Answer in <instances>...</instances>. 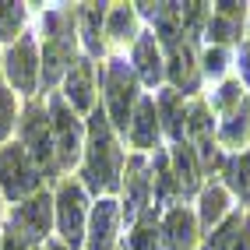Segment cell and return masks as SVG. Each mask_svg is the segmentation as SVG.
Wrapping results in <instances>:
<instances>
[{
    "instance_id": "10",
    "label": "cell",
    "mask_w": 250,
    "mask_h": 250,
    "mask_svg": "<svg viewBox=\"0 0 250 250\" xmlns=\"http://www.w3.org/2000/svg\"><path fill=\"white\" fill-rule=\"evenodd\" d=\"M166 49H169V67H166V74H169V81L180 88V95L197 92V85H201V71H197V57H194L190 39H176Z\"/></svg>"
},
{
    "instance_id": "27",
    "label": "cell",
    "mask_w": 250,
    "mask_h": 250,
    "mask_svg": "<svg viewBox=\"0 0 250 250\" xmlns=\"http://www.w3.org/2000/svg\"><path fill=\"white\" fill-rule=\"evenodd\" d=\"M25 25V4H0V42H14Z\"/></svg>"
},
{
    "instance_id": "23",
    "label": "cell",
    "mask_w": 250,
    "mask_h": 250,
    "mask_svg": "<svg viewBox=\"0 0 250 250\" xmlns=\"http://www.w3.org/2000/svg\"><path fill=\"white\" fill-rule=\"evenodd\" d=\"M226 183L236 190V197L243 205H250V152L226 162Z\"/></svg>"
},
{
    "instance_id": "7",
    "label": "cell",
    "mask_w": 250,
    "mask_h": 250,
    "mask_svg": "<svg viewBox=\"0 0 250 250\" xmlns=\"http://www.w3.org/2000/svg\"><path fill=\"white\" fill-rule=\"evenodd\" d=\"M57 222H60V232H63V247L78 250L81 236H85V190L74 180H67L57 194Z\"/></svg>"
},
{
    "instance_id": "26",
    "label": "cell",
    "mask_w": 250,
    "mask_h": 250,
    "mask_svg": "<svg viewBox=\"0 0 250 250\" xmlns=\"http://www.w3.org/2000/svg\"><path fill=\"white\" fill-rule=\"evenodd\" d=\"M106 36L113 42H124V39H134V11H130L127 4L113 7L106 14Z\"/></svg>"
},
{
    "instance_id": "32",
    "label": "cell",
    "mask_w": 250,
    "mask_h": 250,
    "mask_svg": "<svg viewBox=\"0 0 250 250\" xmlns=\"http://www.w3.org/2000/svg\"><path fill=\"white\" fill-rule=\"evenodd\" d=\"M240 71H243L247 85H250V42H247V46H240Z\"/></svg>"
},
{
    "instance_id": "16",
    "label": "cell",
    "mask_w": 250,
    "mask_h": 250,
    "mask_svg": "<svg viewBox=\"0 0 250 250\" xmlns=\"http://www.w3.org/2000/svg\"><path fill=\"white\" fill-rule=\"evenodd\" d=\"M169 169H173V180H176V190L183 197L197 190V183H201V162H197L194 148L187 141H180L169 152Z\"/></svg>"
},
{
    "instance_id": "24",
    "label": "cell",
    "mask_w": 250,
    "mask_h": 250,
    "mask_svg": "<svg viewBox=\"0 0 250 250\" xmlns=\"http://www.w3.org/2000/svg\"><path fill=\"white\" fill-rule=\"evenodd\" d=\"M103 18H106V4H85L81 7V32H85L88 53H103V39H99Z\"/></svg>"
},
{
    "instance_id": "19",
    "label": "cell",
    "mask_w": 250,
    "mask_h": 250,
    "mask_svg": "<svg viewBox=\"0 0 250 250\" xmlns=\"http://www.w3.org/2000/svg\"><path fill=\"white\" fill-rule=\"evenodd\" d=\"M134 63H138V74L145 78V85H159L162 81V74H166V67H162V53H159V42H155V36H138V42H134Z\"/></svg>"
},
{
    "instance_id": "18",
    "label": "cell",
    "mask_w": 250,
    "mask_h": 250,
    "mask_svg": "<svg viewBox=\"0 0 250 250\" xmlns=\"http://www.w3.org/2000/svg\"><path fill=\"white\" fill-rule=\"evenodd\" d=\"M155 113H159L162 127H166V134L180 145L183 134H187V106H183V95H180V92H162Z\"/></svg>"
},
{
    "instance_id": "6",
    "label": "cell",
    "mask_w": 250,
    "mask_h": 250,
    "mask_svg": "<svg viewBox=\"0 0 250 250\" xmlns=\"http://www.w3.org/2000/svg\"><path fill=\"white\" fill-rule=\"evenodd\" d=\"M49 127H53V145H57V166L60 169H71V166L81 159V120L71 113L67 99L53 95L49 99Z\"/></svg>"
},
{
    "instance_id": "4",
    "label": "cell",
    "mask_w": 250,
    "mask_h": 250,
    "mask_svg": "<svg viewBox=\"0 0 250 250\" xmlns=\"http://www.w3.org/2000/svg\"><path fill=\"white\" fill-rule=\"evenodd\" d=\"M21 148L28 152V159L36 162V169L42 176H57V145H53V127H49V113H42V106L32 103L25 109L21 120Z\"/></svg>"
},
{
    "instance_id": "14",
    "label": "cell",
    "mask_w": 250,
    "mask_h": 250,
    "mask_svg": "<svg viewBox=\"0 0 250 250\" xmlns=\"http://www.w3.org/2000/svg\"><path fill=\"white\" fill-rule=\"evenodd\" d=\"M159 232H162V240H166L169 250H194V243H197V219L183 205H176L169 215H166V222H162Z\"/></svg>"
},
{
    "instance_id": "11",
    "label": "cell",
    "mask_w": 250,
    "mask_h": 250,
    "mask_svg": "<svg viewBox=\"0 0 250 250\" xmlns=\"http://www.w3.org/2000/svg\"><path fill=\"white\" fill-rule=\"evenodd\" d=\"M63 92H67L71 99V106L81 109V113H88L92 109V92H95V71H92V60H71V67L67 74H63Z\"/></svg>"
},
{
    "instance_id": "33",
    "label": "cell",
    "mask_w": 250,
    "mask_h": 250,
    "mask_svg": "<svg viewBox=\"0 0 250 250\" xmlns=\"http://www.w3.org/2000/svg\"><path fill=\"white\" fill-rule=\"evenodd\" d=\"M46 250H67V247H63V243H57V240H53V243H46Z\"/></svg>"
},
{
    "instance_id": "5",
    "label": "cell",
    "mask_w": 250,
    "mask_h": 250,
    "mask_svg": "<svg viewBox=\"0 0 250 250\" xmlns=\"http://www.w3.org/2000/svg\"><path fill=\"white\" fill-rule=\"evenodd\" d=\"M0 187L11 201H25V197L39 194L42 187V173L36 169V162L28 159L21 145H7L0 152Z\"/></svg>"
},
{
    "instance_id": "1",
    "label": "cell",
    "mask_w": 250,
    "mask_h": 250,
    "mask_svg": "<svg viewBox=\"0 0 250 250\" xmlns=\"http://www.w3.org/2000/svg\"><path fill=\"white\" fill-rule=\"evenodd\" d=\"M120 145L113 138V127L106 120V113H92L88 120V162H85V187L88 190H116L120 187Z\"/></svg>"
},
{
    "instance_id": "13",
    "label": "cell",
    "mask_w": 250,
    "mask_h": 250,
    "mask_svg": "<svg viewBox=\"0 0 250 250\" xmlns=\"http://www.w3.org/2000/svg\"><path fill=\"white\" fill-rule=\"evenodd\" d=\"M116 226H120V208L116 201H99L92 211V226H88V250H113L116 243Z\"/></svg>"
},
{
    "instance_id": "8",
    "label": "cell",
    "mask_w": 250,
    "mask_h": 250,
    "mask_svg": "<svg viewBox=\"0 0 250 250\" xmlns=\"http://www.w3.org/2000/svg\"><path fill=\"white\" fill-rule=\"evenodd\" d=\"M4 63H7V78H11L14 88L25 92V95L36 92V85H39V53H36V39H32V36H21L18 42L7 49Z\"/></svg>"
},
{
    "instance_id": "30",
    "label": "cell",
    "mask_w": 250,
    "mask_h": 250,
    "mask_svg": "<svg viewBox=\"0 0 250 250\" xmlns=\"http://www.w3.org/2000/svg\"><path fill=\"white\" fill-rule=\"evenodd\" d=\"M201 63H205V74H211V78H219V74L226 71V49H222V46H211L208 53L201 57Z\"/></svg>"
},
{
    "instance_id": "22",
    "label": "cell",
    "mask_w": 250,
    "mask_h": 250,
    "mask_svg": "<svg viewBox=\"0 0 250 250\" xmlns=\"http://www.w3.org/2000/svg\"><path fill=\"white\" fill-rule=\"evenodd\" d=\"M219 138H222V145H243L247 138H250V103H240V109H232L229 113V120L222 124V130H219Z\"/></svg>"
},
{
    "instance_id": "31",
    "label": "cell",
    "mask_w": 250,
    "mask_h": 250,
    "mask_svg": "<svg viewBox=\"0 0 250 250\" xmlns=\"http://www.w3.org/2000/svg\"><path fill=\"white\" fill-rule=\"evenodd\" d=\"M28 247H32V243H28L21 232L7 222V232H4V240H0V250H28Z\"/></svg>"
},
{
    "instance_id": "3",
    "label": "cell",
    "mask_w": 250,
    "mask_h": 250,
    "mask_svg": "<svg viewBox=\"0 0 250 250\" xmlns=\"http://www.w3.org/2000/svg\"><path fill=\"white\" fill-rule=\"evenodd\" d=\"M103 85H106V106H109L106 120H109V127L127 130L130 127V113L138 106V78L127 67V60H109L106 63Z\"/></svg>"
},
{
    "instance_id": "2",
    "label": "cell",
    "mask_w": 250,
    "mask_h": 250,
    "mask_svg": "<svg viewBox=\"0 0 250 250\" xmlns=\"http://www.w3.org/2000/svg\"><path fill=\"white\" fill-rule=\"evenodd\" d=\"M46 42H42V88H53L67 74L74 53V14L71 11H49L42 18Z\"/></svg>"
},
{
    "instance_id": "17",
    "label": "cell",
    "mask_w": 250,
    "mask_h": 250,
    "mask_svg": "<svg viewBox=\"0 0 250 250\" xmlns=\"http://www.w3.org/2000/svg\"><path fill=\"white\" fill-rule=\"evenodd\" d=\"M130 141H134L138 148H155L159 141V113H155V103L152 99H138L134 113H130Z\"/></svg>"
},
{
    "instance_id": "15",
    "label": "cell",
    "mask_w": 250,
    "mask_h": 250,
    "mask_svg": "<svg viewBox=\"0 0 250 250\" xmlns=\"http://www.w3.org/2000/svg\"><path fill=\"white\" fill-rule=\"evenodd\" d=\"M205 250H250V219L247 215H229L222 226L208 232Z\"/></svg>"
},
{
    "instance_id": "21",
    "label": "cell",
    "mask_w": 250,
    "mask_h": 250,
    "mask_svg": "<svg viewBox=\"0 0 250 250\" xmlns=\"http://www.w3.org/2000/svg\"><path fill=\"white\" fill-rule=\"evenodd\" d=\"M130 250H162L159 247V219L155 208H145L138 215V226L130 232Z\"/></svg>"
},
{
    "instance_id": "28",
    "label": "cell",
    "mask_w": 250,
    "mask_h": 250,
    "mask_svg": "<svg viewBox=\"0 0 250 250\" xmlns=\"http://www.w3.org/2000/svg\"><path fill=\"white\" fill-rule=\"evenodd\" d=\"M14 127V92H7V85H0V141L11 134Z\"/></svg>"
},
{
    "instance_id": "29",
    "label": "cell",
    "mask_w": 250,
    "mask_h": 250,
    "mask_svg": "<svg viewBox=\"0 0 250 250\" xmlns=\"http://www.w3.org/2000/svg\"><path fill=\"white\" fill-rule=\"evenodd\" d=\"M236 103H243V99H240V81H226V85L219 88V95L211 99L215 109H232Z\"/></svg>"
},
{
    "instance_id": "12",
    "label": "cell",
    "mask_w": 250,
    "mask_h": 250,
    "mask_svg": "<svg viewBox=\"0 0 250 250\" xmlns=\"http://www.w3.org/2000/svg\"><path fill=\"white\" fill-rule=\"evenodd\" d=\"M148 187H152V176H148V162L141 155L127 159V201H124V215L127 222H138V215L148 205Z\"/></svg>"
},
{
    "instance_id": "25",
    "label": "cell",
    "mask_w": 250,
    "mask_h": 250,
    "mask_svg": "<svg viewBox=\"0 0 250 250\" xmlns=\"http://www.w3.org/2000/svg\"><path fill=\"white\" fill-rule=\"evenodd\" d=\"M152 187H155V201L159 205H169L173 197L180 194L176 190V180H173V169H169V155H166V152L155 155V180H152Z\"/></svg>"
},
{
    "instance_id": "9",
    "label": "cell",
    "mask_w": 250,
    "mask_h": 250,
    "mask_svg": "<svg viewBox=\"0 0 250 250\" xmlns=\"http://www.w3.org/2000/svg\"><path fill=\"white\" fill-rule=\"evenodd\" d=\"M49 222H53V201H49L46 190L32 194L28 201L18 205V208H14V215H11V226L18 229L28 243L46 240V236H49Z\"/></svg>"
},
{
    "instance_id": "20",
    "label": "cell",
    "mask_w": 250,
    "mask_h": 250,
    "mask_svg": "<svg viewBox=\"0 0 250 250\" xmlns=\"http://www.w3.org/2000/svg\"><path fill=\"white\" fill-rule=\"evenodd\" d=\"M226 211H229V194H226V187H219V183L205 187V190H201V226L211 232Z\"/></svg>"
}]
</instances>
